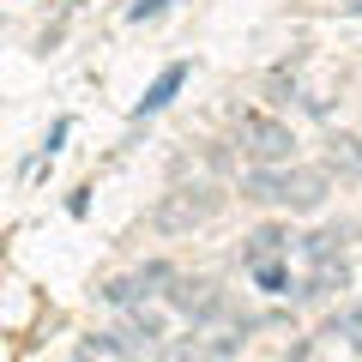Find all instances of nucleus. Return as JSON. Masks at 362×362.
<instances>
[{
	"mask_svg": "<svg viewBox=\"0 0 362 362\" xmlns=\"http://www.w3.org/2000/svg\"><path fill=\"white\" fill-rule=\"evenodd\" d=\"M242 199H259V206H290L308 211L326 199V175L320 169H284V163H254L242 175Z\"/></svg>",
	"mask_w": 362,
	"mask_h": 362,
	"instance_id": "obj_1",
	"label": "nucleus"
},
{
	"mask_svg": "<svg viewBox=\"0 0 362 362\" xmlns=\"http://www.w3.org/2000/svg\"><path fill=\"white\" fill-rule=\"evenodd\" d=\"M235 145H242L247 163H290L296 157V133L272 115H242L235 121Z\"/></svg>",
	"mask_w": 362,
	"mask_h": 362,
	"instance_id": "obj_2",
	"label": "nucleus"
},
{
	"mask_svg": "<svg viewBox=\"0 0 362 362\" xmlns=\"http://www.w3.org/2000/svg\"><path fill=\"white\" fill-rule=\"evenodd\" d=\"M211 211H218V194H211V187H175V194L157 206V230L163 235H187V230H199Z\"/></svg>",
	"mask_w": 362,
	"mask_h": 362,
	"instance_id": "obj_3",
	"label": "nucleus"
},
{
	"mask_svg": "<svg viewBox=\"0 0 362 362\" xmlns=\"http://www.w3.org/2000/svg\"><path fill=\"white\" fill-rule=\"evenodd\" d=\"M169 302H175L187 320H218V314H223V290L211 284V278H175Z\"/></svg>",
	"mask_w": 362,
	"mask_h": 362,
	"instance_id": "obj_4",
	"label": "nucleus"
},
{
	"mask_svg": "<svg viewBox=\"0 0 362 362\" xmlns=\"http://www.w3.org/2000/svg\"><path fill=\"white\" fill-rule=\"evenodd\" d=\"M157 284H175V272L157 259V266H145V272H133V278H115V284H103V302H115V308H133V302H145V296H157Z\"/></svg>",
	"mask_w": 362,
	"mask_h": 362,
	"instance_id": "obj_5",
	"label": "nucleus"
},
{
	"mask_svg": "<svg viewBox=\"0 0 362 362\" xmlns=\"http://www.w3.org/2000/svg\"><path fill=\"white\" fill-rule=\"evenodd\" d=\"M350 284V266L338 254H326V259H314V278L302 284V302H320V296H332V290H344Z\"/></svg>",
	"mask_w": 362,
	"mask_h": 362,
	"instance_id": "obj_6",
	"label": "nucleus"
},
{
	"mask_svg": "<svg viewBox=\"0 0 362 362\" xmlns=\"http://www.w3.org/2000/svg\"><path fill=\"white\" fill-rule=\"evenodd\" d=\"M278 254H290V230H254L242 247V266H259V259H278Z\"/></svg>",
	"mask_w": 362,
	"mask_h": 362,
	"instance_id": "obj_7",
	"label": "nucleus"
},
{
	"mask_svg": "<svg viewBox=\"0 0 362 362\" xmlns=\"http://www.w3.org/2000/svg\"><path fill=\"white\" fill-rule=\"evenodd\" d=\"M181 78H187V66H181V61H175V66H163V73H157V85L145 90V103L133 109V115H157V109H163L169 97H175V90H181Z\"/></svg>",
	"mask_w": 362,
	"mask_h": 362,
	"instance_id": "obj_8",
	"label": "nucleus"
},
{
	"mask_svg": "<svg viewBox=\"0 0 362 362\" xmlns=\"http://www.w3.org/2000/svg\"><path fill=\"white\" fill-rule=\"evenodd\" d=\"M247 278H254L266 296H284L290 290V254H278V259H259V266H247Z\"/></svg>",
	"mask_w": 362,
	"mask_h": 362,
	"instance_id": "obj_9",
	"label": "nucleus"
},
{
	"mask_svg": "<svg viewBox=\"0 0 362 362\" xmlns=\"http://www.w3.org/2000/svg\"><path fill=\"white\" fill-rule=\"evenodd\" d=\"M326 332H332V338H344L350 350H362V302H350V308H338Z\"/></svg>",
	"mask_w": 362,
	"mask_h": 362,
	"instance_id": "obj_10",
	"label": "nucleus"
},
{
	"mask_svg": "<svg viewBox=\"0 0 362 362\" xmlns=\"http://www.w3.org/2000/svg\"><path fill=\"white\" fill-rule=\"evenodd\" d=\"M332 169L350 175V181H362V139H344V133H338L332 139Z\"/></svg>",
	"mask_w": 362,
	"mask_h": 362,
	"instance_id": "obj_11",
	"label": "nucleus"
},
{
	"mask_svg": "<svg viewBox=\"0 0 362 362\" xmlns=\"http://www.w3.org/2000/svg\"><path fill=\"white\" fill-rule=\"evenodd\" d=\"M78 356H133V338L127 332H97L78 344Z\"/></svg>",
	"mask_w": 362,
	"mask_h": 362,
	"instance_id": "obj_12",
	"label": "nucleus"
},
{
	"mask_svg": "<svg viewBox=\"0 0 362 362\" xmlns=\"http://www.w3.org/2000/svg\"><path fill=\"white\" fill-rule=\"evenodd\" d=\"M127 338H133V350H151L157 338H163V320H157V314H133Z\"/></svg>",
	"mask_w": 362,
	"mask_h": 362,
	"instance_id": "obj_13",
	"label": "nucleus"
},
{
	"mask_svg": "<svg viewBox=\"0 0 362 362\" xmlns=\"http://www.w3.org/2000/svg\"><path fill=\"white\" fill-rule=\"evenodd\" d=\"M169 0H139V6H133V18H151V13H163Z\"/></svg>",
	"mask_w": 362,
	"mask_h": 362,
	"instance_id": "obj_14",
	"label": "nucleus"
},
{
	"mask_svg": "<svg viewBox=\"0 0 362 362\" xmlns=\"http://www.w3.org/2000/svg\"><path fill=\"white\" fill-rule=\"evenodd\" d=\"M350 13H362V0H350Z\"/></svg>",
	"mask_w": 362,
	"mask_h": 362,
	"instance_id": "obj_15",
	"label": "nucleus"
}]
</instances>
